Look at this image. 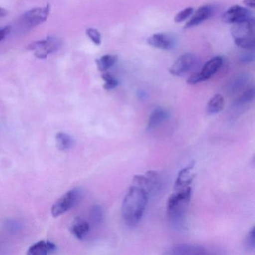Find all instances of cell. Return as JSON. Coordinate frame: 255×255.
Wrapping results in <instances>:
<instances>
[{
	"instance_id": "6da1fadb",
	"label": "cell",
	"mask_w": 255,
	"mask_h": 255,
	"mask_svg": "<svg viewBox=\"0 0 255 255\" xmlns=\"http://www.w3.org/2000/svg\"><path fill=\"white\" fill-rule=\"evenodd\" d=\"M148 193L140 186L132 184L128 189L122 203V217L129 228L136 226L147 207Z\"/></svg>"
},
{
	"instance_id": "7a4b0ae2",
	"label": "cell",
	"mask_w": 255,
	"mask_h": 255,
	"mask_svg": "<svg viewBox=\"0 0 255 255\" xmlns=\"http://www.w3.org/2000/svg\"><path fill=\"white\" fill-rule=\"evenodd\" d=\"M192 186L181 189H175L170 195L167 202V212L170 219L174 223H180L190 202Z\"/></svg>"
},
{
	"instance_id": "3957f363",
	"label": "cell",
	"mask_w": 255,
	"mask_h": 255,
	"mask_svg": "<svg viewBox=\"0 0 255 255\" xmlns=\"http://www.w3.org/2000/svg\"><path fill=\"white\" fill-rule=\"evenodd\" d=\"M254 30V19L235 23L231 29V34L236 45L243 49H253L255 47Z\"/></svg>"
},
{
	"instance_id": "277c9868",
	"label": "cell",
	"mask_w": 255,
	"mask_h": 255,
	"mask_svg": "<svg viewBox=\"0 0 255 255\" xmlns=\"http://www.w3.org/2000/svg\"><path fill=\"white\" fill-rule=\"evenodd\" d=\"M81 197V192L77 189H71L62 195L52 206L51 213L53 217H58L77 205Z\"/></svg>"
},
{
	"instance_id": "5b68a950",
	"label": "cell",
	"mask_w": 255,
	"mask_h": 255,
	"mask_svg": "<svg viewBox=\"0 0 255 255\" xmlns=\"http://www.w3.org/2000/svg\"><path fill=\"white\" fill-rule=\"evenodd\" d=\"M223 59L221 56H216L206 62L203 66L202 69L198 73L192 74L189 79L187 83L190 85L198 84L201 82L206 81L211 78L222 67Z\"/></svg>"
},
{
	"instance_id": "8992f818",
	"label": "cell",
	"mask_w": 255,
	"mask_h": 255,
	"mask_svg": "<svg viewBox=\"0 0 255 255\" xmlns=\"http://www.w3.org/2000/svg\"><path fill=\"white\" fill-rule=\"evenodd\" d=\"M61 40L56 37H48L47 39L35 41L29 44L28 49L35 51V56L38 59H47L48 55L55 53L60 48Z\"/></svg>"
},
{
	"instance_id": "52a82bcc",
	"label": "cell",
	"mask_w": 255,
	"mask_h": 255,
	"mask_svg": "<svg viewBox=\"0 0 255 255\" xmlns=\"http://www.w3.org/2000/svg\"><path fill=\"white\" fill-rule=\"evenodd\" d=\"M50 10V5H47L44 8H35L29 10L23 14L20 23L25 29H33L47 20Z\"/></svg>"
},
{
	"instance_id": "ba28073f",
	"label": "cell",
	"mask_w": 255,
	"mask_h": 255,
	"mask_svg": "<svg viewBox=\"0 0 255 255\" xmlns=\"http://www.w3.org/2000/svg\"><path fill=\"white\" fill-rule=\"evenodd\" d=\"M132 184L143 188L150 195L160 189V178L156 171H148L143 175L135 176L132 179Z\"/></svg>"
},
{
	"instance_id": "9c48e42d",
	"label": "cell",
	"mask_w": 255,
	"mask_h": 255,
	"mask_svg": "<svg viewBox=\"0 0 255 255\" xmlns=\"http://www.w3.org/2000/svg\"><path fill=\"white\" fill-rule=\"evenodd\" d=\"M195 56L191 53L182 55L171 65L169 69L170 74L176 77H181L192 71L196 64Z\"/></svg>"
},
{
	"instance_id": "30bf717a",
	"label": "cell",
	"mask_w": 255,
	"mask_h": 255,
	"mask_svg": "<svg viewBox=\"0 0 255 255\" xmlns=\"http://www.w3.org/2000/svg\"><path fill=\"white\" fill-rule=\"evenodd\" d=\"M222 19L225 23L235 24V23L252 20L254 18L252 11L247 8L240 6V5H234L223 14Z\"/></svg>"
},
{
	"instance_id": "8fae6325",
	"label": "cell",
	"mask_w": 255,
	"mask_h": 255,
	"mask_svg": "<svg viewBox=\"0 0 255 255\" xmlns=\"http://www.w3.org/2000/svg\"><path fill=\"white\" fill-rule=\"evenodd\" d=\"M208 253V251L204 246L198 245L176 244L168 248L164 254L169 255H204Z\"/></svg>"
},
{
	"instance_id": "7c38bea8",
	"label": "cell",
	"mask_w": 255,
	"mask_h": 255,
	"mask_svg": "<svg viewBox=\"0 0 255 255\" xmlns=\"http://www.w3.org/2000/svg\"><path fill=\"white\" fill-rule=\"evenodd\" d=\"M147 44L154 48L161 50H172L176 45L175 39L166 33H156L149 37Z\"/></svg>"
},
{
	"instance_id": "4fadbf2b",
	"label": "cell",
	"mask_w": 255,
	"mask_h": 255,
	"mask_svg": "<svg viewBox=\"0 0 255 255\" xmlns=\"http://www.w3.org/2000/svg\"><path fill=\"white\" fill-rule=\"evenodd\" d=\"M194 165L195 162H192L179 171L176 179L174 189H185L191 186L192 180L195 178V174L193 172Z\"/></svg>"
},
{
	"instance_id": "5bb4252c",
	"label": "cell",
	"mask_w": 255,
	"mask_h": 255,
	"mask_svg": "<svg viewBox=\"0 0 255 255\" xmlns=\"http://www.w3.org/2000/svg\"><path fill=\"white\" fill-rule=\"evenodd\" d=\"M212 14H213V8L210 5H203L200 7L195 13H194L190 20L187 22L185 28H192L198 26L207 19L210 18Z\"/></svg>"
},
{
	"instance_id": "9a60e30c",
	"label": "cell",
	"mask_w": 255,
	"mask_h": 255,
	"mask_svg": "<svg viewBox=\"0 0 255 255\" xmlns=\"http://www.w3.org/2000/svg\"><path fill=\"white\" fill-rule=\"evenodd\" d=\"M169 117L168 112L162 108H156L152 112L147 122V129L148 131L153 130L159 127L161 124L167 120Z\"/></svg>"
},
{
	"instance_id": "2e32d148",
	"label": "cell",
	"mask_w": 255,
	"mask_h": 255,
	"mask_svg": "<svg viewBox=\"0 0 255 255\" xmlns=\"http://www.w3.org/2000/svg\"><path fill=\"white\" fill-rule=\"evenodd\" d=\"M54 243L49 241H41L31 246L28 251L29 255H47L56 250Z\"/></svg>"
},
{
	"instance_id": "e0dca14e",
	"label": "cell",
	"mask_w": 255,
	"mask_h": 255,
	"mask_svg": "<svg viewBox=\"0 0 255 255\" xmlns=\"http://www.w3.org/2000/svg\"><path fill=\"white\" fill-rule=\"evenodd\" d=\"M90 230V225L86 221L77 218L71 225V232L78 240H83Z\"/></svg>"
},
{
	"instance_id": "ac0fdd59",
	"label": "cell",
	"mask_w": 255,
	"mask_h": 255,
	"mask_svg": "<svg viewBox=\"0 0 255 255\" xmlns=\"http://www.w3.org/2000/svg\"><path fill=\"white\" fill-rule=\"evenodd\" d=\"M225 107V99L222 95H214L207 104V111L210 116H214L221 113Z\"/></svg>"
},
{
	"instance_id": "d6986e66",
	"label": "cell",
	"mask_w": 255,
	"mask_h": 255,
	"mask_svg": "<svg viewBox=\"0 0 255 255\" xmlns=\"http://www.w3.org/2000/svg\"><path fill=\"white\" fill-rule=\"evenodd\" d=\"M118 56L115 55H105L100 59H97L96 64L98 71L105 72L109 68L113 67L117 62Z\"/></svg>"
},
{
	"instance_id": "ffe728a7",
	"label": "cell",
	"mask_w": 255,
	"mask_h": 255,
	"mask_svg": "<svg viewBox=\"0 0 255 255\" xmlns=\"http://www.w3.org/2000/svg\"><path fill=\"white\" fill-rule=\"evenodd\" d=\"M56 146L62 151L69 150L73 146L74 140L65 132H58L56 135Z\"/></svg>"
},
{
	"instance_id": "44dd1931",
	"label": "cell",
	"mask_w": 255,
	"mask_h": 255,
	"mask_svg": "<svg viewBox=\"0 0 255 255\" xmlns=\"http://www.w3.org/2000/svg\"><path fill=\"white\" fill-rule=\"evenodd\" d=\"M254 98H255V89L253 88L248 89L237 98V101L234 103V107L237 109L243 108L245 106L252 103Z\"/></svg>"
},
{
	"instance_id": "7402d4cb",
	"label": "cell",
	"mask_w": 255,
	"mask_h": 255,
	"mask_svg": "<svg viewBox=\"0 0 255 255\" xmlns=\"http://www.w3.org/2000/svg\"><path fill=\"white\" fill-rule=\"evenodd\" d=\"M102 79L105 82L104 88L106 90L109 91L114 89L115 88L117 87L118 84H119L118 80L113 75H111L110 73L107 72V71H105L102 74Z\"/></svg>"
},
{
	"instance_id": "603a6c76",
	"label": "cell",
	"mask_w": 255,
	"mask_h": 255,
	"mask_svg": "<svg viewBox=\"0 0 255 255\" xmlns=\"http://www.w3.org/2000/svg\"><path fill=\"white\" fill-rule=\"evenodd\" d=\"M91 216L92 220L96 224H101L104 219V212L101 206L95 205L91 210Z\"/></svg>"
},
{
	"instance_id": "cb8c5ba5",
	"label": "cell",
	"mask_w": 255,
	"mask_h": 255,
	"mask_svg": "<svg viewBox=\"0 0 255 255\" xmlns=\"http://www.w3.org/2000/svg\"><path fill=\"white\" fill-rule=\"evenodd\" d=\"M194 9L192 7H188L184 9L177 13L174 17V22L177 23H182V22L189 18L192 14H193Z\"/></svg>"
},
{
	"instance_id": "d4e9b609",
	"label": "cell",
	"mask_w": 255,
	"mask_h": 255,
	"mask_svg": "<svg viewBox=\"0 0 255 255\" xmlns=\"http://www.w3.org/2000/svg\"><path fill=\"white\" fill-rule=\"evenodd\" d=\"M86 35L92 40L94 44L96 45H100L101 44V35L98 29L89 28L86 30Z\"/></svg>"
},
{
	"instance_id": "484cf974",
	"label": "cell",
	"mask_w": 255,
	"mask_h": 255,
	"mask_svg": "<svg viewBox=\"0 0 255 255\" xmlns=\"http://www.w3.org/2000/svg\"><path fill=\"white\" fill-rule=\"evenodd\" d=\"M245 83H246V80L243 77H238L236 79L234 82L231 83V88H230L231 92H236L237 91L240 90L244 86Z\"/></svg>"
},
{
	"instance_id": "4316f807",
	"label": "cell",
	"mask_w": 255,
	"mask_h": 255,
	"mask_svg": "<svg viewBox=\"0 0 255 255\" xmlns=\"http://www.w3.org/2000/svg\"><path fill=\"white\" fill-rule=\"evenodd\" d=\"M246 245L250 249L254 250L255 248V228H252L249 231L247 237H246Z\"/></svg>"
},
{
	"instance_id": "83f0119b",
	"label": "cell",
	"mask_w": 255,
	"mask_h": 255,
	"mask_svg": "<svg viewBox=\"0 0 255 255\" xmlns=\"http://www.w3.org/2000/svg\"><path fill=\"white\" fill-rule=\"evenodd\" d=\"M11 26H7L3 29H0V41H2L11 32Z\"/></svg>"
},
{
	"instance_id": "f1b7e54d",
	"label": "cell",
	"mask_w": 255,
	"mask_h": 255,
	"mask_svg": "<svg viewBox=\"0 0 255 255\" xmlns=\"http://www.w3.org/2000/svg\"><path fill=\"white\" fill-rule=\"evenodd\" d=\"M243 3L247 7L250 8H255V0H244Z\"/></svg>"
},
{
	"instance_id": "f546056e",
	"label": "cell",
	"mask_w": 255,
	"mask_h": 255,
	"mask_svg": "<svg viewBox=\"0 0 255 255\" xmlns=\"http://www.w3.org/2000/svg\"><path fill=\"white\" fill-rule=\"evenodd\" d=\"M8 14V11L5 8L0 7V17H4Z\"/></svg>"
}]
</instances>
